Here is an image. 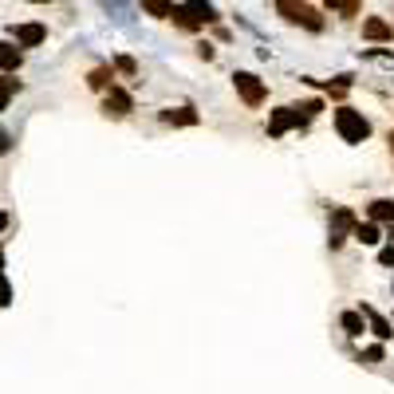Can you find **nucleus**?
<instances>
[{
  "mask_svg": "<svg viewBox=\"0 0 394 394\" xmlns=\"http://www.w3.org/2000/svg\"><path fill=\"white\" fill-rule=\"evenodd\" d=\"M335 130H339V138L351 142V146H359V142L370 138V123L355 111V107H339V111H335Z\"/></svg>",
  "mask_w": 394,
  "mask_h": 394,
  "instance_id": "1",
  "label": "nucleus"
},
{
  "mask_svg": "<svg viewBox=\"0 0 394 394\" xmlns=\"http://www.w3.org/2000/svg\"><path fill=\"white\" fill-rule=\"evenodd\" d=\"M276 12L288 20V24H304L308 32H323V16L316 8H308L304 0H276Z\"/></svg>",
  "mask_w": 394,
  "mask_h": 394,
  "instance_id": "2",
  "label": "nucleus"
},
{
  "mask_svg": "<svg viewBox=\"0 0 394 394\" xmlns=\"http://www.w3.org/2000/svg\"><path fill=\"white\" fill-rule=\"evenodd\" d=\"M233 87H237V95L245 98L248 107H260V103H264V95H268V91H264V83H260L252 71H237L233 75Z\"/></svg>",
  "mask_w": 394,
  "mask_h": 394,
  "instance_id": "3",
  "label": "nucleus"
},
{
  "mask_svg": "<svg viewBox=\"0 0 394 394\" xmlns=\"http://www.w3.org/2000/svg\"><path fill=\"white\" fill-rule=\"evenodd\" d=\"M304 123H308V114H300V107H280V111H272V119H268V135L280 138L288 126H304Z\"/></svg>",
  "mask_w": 394,
  "mask_h": 394,
  "instance_id": "4",
  "label": "nucleus"
},
{
  "mask_svg": "<svg viewBox=\"0 0 394 394\" xmlns=\"http://www.w3.org/2000/svg\"><path fill=\"white\" fill-rule=\"evenodd\" d=\"M355 213L351 209H335V217H332V237H327V245L332 248H339L347 241V233H351V229H355Z\"/></svg>",
  "mask_w": 394,
  "mask_h": 394,
  "instance_id": "5",
  "label": "nucleus"
},
{
  "mask_svg": "<svg viewBox=\"0 0 394 394\" xmlns=\"http://www.w3.org/2000/svg\"><path fill=\"white\" fill-rule=\"evenodd\" d=\"M103 107H107V114L123 119V114H130V111H135V98L126 95L123 87H111V91H107V103H103Z\"/></svg>",
  "mask_w": 394,
  "mask_h": 394,
  "instance_id": "6",
  "label": "nucleus"
},
{
  "mask_svg": "<svg viewBox=\"0 0 394 394\" xmlns=\"http://www.w3.org/2000/svg\"><path fill=\"white\" fill-rule=\"evenodd\" d=\"M170 20H173V24H178V28H185V32H197V28L205 24V20H201V16H197L194 8H189V4H173Z\"/></svg>",
  "mask_w": 394,
  "mask_h": 394,
  "instance_id": "7",
  "label": "nucleus"
},
{
  "mask_svg": "<svg viewBox=\"0 0 394 394\" xmlns=\"http://www.w3.org/2000/svg\"><path fill=\"white\" fill-rule=\"evenodd\" d=\"M12 36H16V44L20 48H36V44H44V24H20V28H12Z\"/></svg>",
  "mask_w": 394,
  "mask_h": 394,
  "instance_id": "8",
  "label": "nucleus"
},
{
  "mask_svg": "<svg viewBox=\"0 0 394 394\" xmlns=\"http://www.w3.org/2000/svg\"><path fill=\"white\" fill-rule=\"evenodd\" d=\"M162 123L166 126H197L201 114H197L194 107H178V111H162Z\"/></svg>",
  "mask_w": 394,
  "mask_h": 394,
  "instance_id": "9",
  "label": "nucleus"
},
{
  "mask_svg": "<svg viewBox=\"0 0 394 394\" xmlns=\"http://www.w3.org/2000/svg\"><path fill=\"white\" fill-rule=\"evenodd\" d=\"M359 311H363V320L370 323V332L379 335V339H391V335H394L391 320H382V316H379V311H375V308H370V304H363V308H359Z\"/></svg>",
  "mask_w": 394,
  "mask_h": 394,
  "instance_id": "10",
  "label": "nucleus"
},
{
  "mask_svg": "<svg viewBox=\"0 0 394 394\" xmlns=\"http://www.w3.org/2000/svg\"><path fill=\"white\" fill-rule=\"evenodd\" d=\"M363 36H367V40H375V44H382V40H391L394 32H391V24H386V20L370 16V20H363Z\"/></svg>",
  "mask_w": 394,
  "mask_h": 394,
  "instance_id": "11",
  "label": "nucleus"
},
{
  "mask_svg": "<svg viewBox=\"0 0 394 394\" xmlns=\"http://www.w3.org/2000/svg\"><path fill=\"white\" fill-rule=\"evenodd\" d=\"M351 237H355L359 245H379V241H382V233H379V221H367V225L359 221L355 229H351Z\"/></svg>",
  "mask_w": 394,
  "mask_h": 394,
  "instance_id": "12",
  "label": "nucleus"
},
{
  "mask_svg": "<svg viewBox=\"0 0 394 394\" xmlns=\"http://www.w3.org/2000/svg\"><path fill=\"white\" fill-rule=\"evenodd\" d=\"M24 63V55H20V48H12V44H0V71L12 75L16 67Z\"/></svg>",
  "mask_w": 394,
  "mask_h": 394,
  "instance_id": "13",
  "label": "nucleus"
},
{
  "mask_svg": "<svg viewBox=\"0 0 394 394\" xmlns=\"http://www.w3.org/2000/svg\"><path fill=\"white\" fill-rule=\"evenodd\" d=\"M111 79H114V67H95V71L87 75V83H91V91H111Z\"/></svg>",
  "mask_w": 394,
  "mask_h": 394,
  "instance_id": "14",
  "label": "nucleus"
},
{
  "mask_svg": "<svg viewBox=\"0 0 394 394\" xmlns=\"http://www.w3.org/2000/svg\"><path fill=\"white\" fill-rule=\"evenodd\" d=\"M370 221L394 225V201H386V197H382V201H375V205H370Z\"/></svg>",
  "mask_w": 394,
  "mask_h": 394,
  "instance_id": "15",
  "label": "nucleus"
},
{
  "mask_svg": "<svg viewBox=\"0 0 394 394\" xmlns=\"http://www.w3.org/2000/svg\"><path fill=\"white\" fill-rule=\"evenodd\" d=\"M142 12H146V16H158V20H170L173 0H142Z\"/></svg>",
  "mask_w": 394,
  "mask_h": 394,
  "instance_id": "16",
  "label": "nucleus"
},
{
  "mask_svg": "<svg viewBox=\"0 0 394 394\" xmlns=\"http://www.w3.org/2000/svg\"><path fill=\"white\" fill-rule=\"evenodd\" d=\"M343 332L347 335H363V311H343Z\"/></svg>",
  "mask_w": 394,
  "mask_h": 394,
  "instance_id": "17",
  "label": "nucleus"
},
{
  "mask_svg": "<svg viewBox=\"0 0 394 394\" xmlns=\"http://www.w3.org/2000/svg\"><path fill=\"white\" fill-rule=\"evenodd\" d=\"M185 4H189V8H194V12L201 16V20H205V24H209V20H217V12H213V4H209V0H185Z\"/></svg>",
  "mask_w": 394,
  "mask_h": 394,
  "instance_id": "18",
  "label": "nucleus"
},
{
  "mask_svg": "<svg viewBox=\"0 0 394 394\" xmlns=\"http://www.w3.org/2000/svg\"><path fill=\"white\" fill-rule=\"evenodd\" d=\"M16 91H20V83H16V79H4V75H0V111L8 107V98H12Z\"/></svg>",
  "mask_w": 394,
  "mask_h": 394,
  "instance_id": "19",
  "label": "nucleus"
},
{
  "mask_svg": "<svg viewBox=\"0 0 394 394\" xmlns=\"http://www.w3.org/2000/svg\"><path fill=\"white\" fill-rule=\"evenodd\" d=\"M114 67H119L123 75H138V63L130 60V55H119V60H114Z\"/></svg>",
  "mask_w": 394,
  "mask_h": 394,
  "instance_id": "20",
  "label": "nucleus"
},
{
  "mask_svg": "<svg viewBox=\"0 0 394 394\" xmlns=\"http://www.w3.org/2000/svg\"><path fill=\"white\" fill-rule=\"evenodd\" d=\"M359 4H363V0H339V12L351 20V16H359Z\"/></svg>",
  "mask_w": 394,
  "mask_h": 394,
  "instance_id": "21",
  "label": "nucleus"
},
{
  "mask_svg": "<svg viewBox=\"0 0 394 394\" xmlns=\"http://www.w3.org/2000/svg\"><path fill=\"white\" fill-rule=\"evenodd\" d=\"M0 304H12V288L4 280V272H0Z\"/></svg>",
  "mask_w": 394,
  "mask_h": 394,
  "instance_id": "22",
  "label": "nucleus"
},
{
  "mask_svg": "<svg viewBox=\"0 0 394 394\" xmlns=\"http://www.w3.org/2000/svg\"><path fill=\"white\" fill-rule=\"evenodd\" d=\"M363 363H382V347H367V351H363Z\"/></svg>",
  "mask_w": 394,
  "mask_h": 394,
  "instance_id": "23",
  "label": "nucleus"
},
{
  "mask_svg": "<svg viewBox=\"0 0 394 394\" xmlns=\"http://www.w3.org/2000/svg\"><path fill=\"white\" fill-rule=\"evenodd\" d=\"M300 111H304V114H308V119H311V114H320V111H323V103H320V98H311V103H304Z\"/></svg>",
  "mask_w": 394,
  "mask_h": 394,
  "instance_id": "24",
  "label": "nucleus"
},
{
  "mask_svg": "<svg viewBox=\"0 0 394 394\" xmlns=\"http://www.w3.org/2000/svg\"><path fill=\"white\" fill-rule=\"evenodd\" d=\"M12 150V138H8V130H0V154H8Z\"/></svg>",
  "mask_w": 394,
  "mask_h": 394,
  "instance_id": "25",
  "label": "nucleus"
},
{
  "mask_svg": "<svg viewBox=\"0 0 394 394\" xmlns=\"http://www.w3.org/2000/svg\"><path fill=\"white\" fill-rule=\"evenodd\" d=\"M379 260H382V264H394V248H382Z\"/></svg>",
  "mask_w": 394,
  "mask_h": 394,
  "instance_id": "26",
  "label": "nucleus"
},
{
  "mask_svg": "<svg viewBox=\"0 0 394 394\" xmlns=\"http://www.w3.org/2000/svg\"><path fill=\"white\" fill-rule=\"evenodd\" d=\"M323 4H327V8H335V12H339V0H323Z\"/></svg>",
  "mask_w": 394,
  "mask_h": 394,
  "instance_id": "27",
  "label": "nucleus"
},
{
  "mask_svg": "<svg viewBox=\"0 0 394 394\" xmlns=\"http://www.w3.org/2000/svg\"><path fill=\"white\" fill-rule=\"evenodd\" d=\"M4 225H8V213H0V229H4Z\"/></svg>",
  "mask_w": 394,
  "mask_h": 394,
  "instance_id": "28",
  "label": "nucleus"
},
{
  "mask_svg": "<svg viewBox=\"0 0 394 394\" xmlns=\"http://www.w3.org/2000/svg\"><path fill=\"white\" fill-rule=\"evenodd\" d=\"M386 142H391V150H394V130H391V138H386Z\"/></svg>",
  "mask_w": 394,
  "mask_h": 394,
  "instance_id": "29",
  "label": "nucleus"
}]
</instances>
